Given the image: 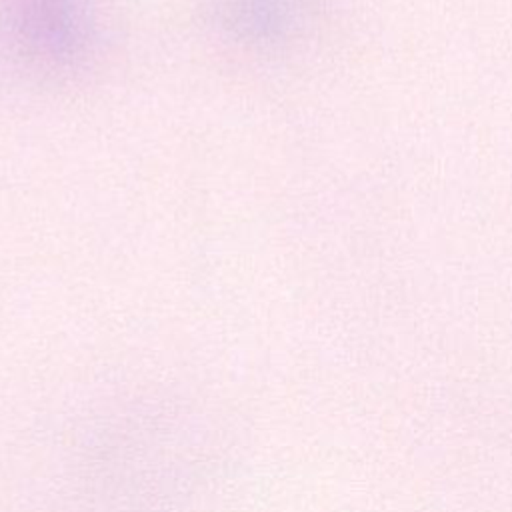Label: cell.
<instances>
[{
    "label": "cell",
    "mask_w": 512,
    "mask_h": 512,
    "mask_svg": "<svg viewBox=\"0 0 512 512\" xmlns=\"http://www.w3.org/2000/svg\"><path fill=\"white\" fill-rule=\"evenodd\" d=\"M96 38V0H0V46L28 68L68 72Z\"/></svg>",
    "instance_id": "6da1fadb"
},
{
    "label": "cell",
    "mask_w": 512,
    "mask_h": 512,
    "mask_svg": "<svg viewBox=\"0 0 512 512\" xmlns=\"http://www.w3.org/2000/svg\"><path fill=\"white\" fill-rule=\"evenodd\" d=\"M316 0H214L216 26L234 42L276 46L310 18Z\"/></svg>",
    "instance_id": "7a4b0ae2"
}]
</instances>
